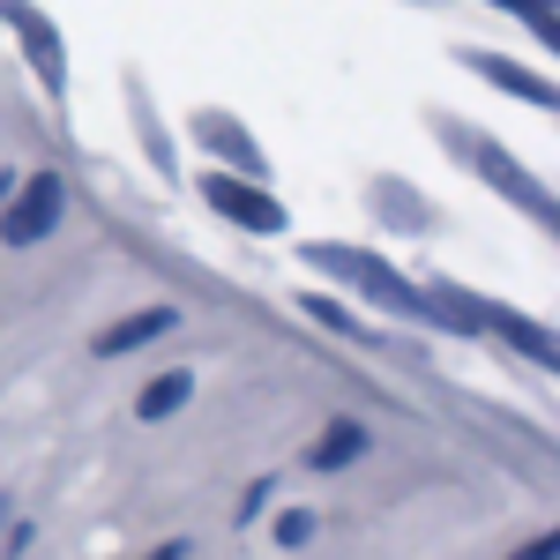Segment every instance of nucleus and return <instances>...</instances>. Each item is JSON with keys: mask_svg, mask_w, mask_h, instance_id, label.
Segmentation results:
<instances>
[{"mask_svg": "<svg viewBox=\"0 0 560 560\" xmlns=\"http://www.w3.org/2000/svg\"><path fill=\"white\" fill-rule=\"evenodd\" d=\"M306 261L314 269H337L345 284H359L374 306H388V314H419V292L388 269V261H374V255H351V247H306Z\"/></svg>", "mask_w": 560, "mask_h": 560, "instance_id": "obj_1", "label": "nucleus"}, {"mask_svg": "<svg viewBox=\"0 0 560 560\" xmlns=\"http://www.w3.org/2000/svg\"><path fill=\"white\" fill-rule=\"evenodd\" d=\"M52 217H60V179L52 173H38L15 202H8V217H0V240L8 247H31V240H45L52 232Z\"/></svg>", "mask_w": 560, "mask_h": 560, "instance_id": "obj_2", "label": "nucleus"}, {"mask_svg": "<svg viewBox=\"0 0 560 560\" xmlns=\"http://www.w3.org/2000/svg\"><path fill=\"white\" fill-rule=\"evenodd\" d=\"M202 195H210L217 217H232V224H247V232H277V224H284V210H277L261 187H247V179H232V173H210Z\"/></svg>", "mask_w": 560, "mask_h": 560, "instance_id": "obj_3", "label": "nucleus"}, {"mask_svg": "<svg viewBox=\"0 0 560 560\" xmlns=\"http://www.w3.org/2000/svg\"><path fill=\"white\" fill-rule=\"evenodd\" d=\"M456 142H464V135H456ZM464 150H471V158H478V173L493 179V187H509V195H516L523 210H538V224H553V202H546V195H538V187H530V179H523L516 165H509V158H501V150H493V142H486V135H471V142H464Z\"/></svg>", "mask_w": 560, "mask_h": 560, "instance_id": "obj_4", "label": "nucleus"}, {"mask_svg": "<svg viewBox=\"0 0 560 560\" xmlns=\"http://www.w3.org/2000/svg\"><path fill=\"white\" fill-rule=\"evenodd\" d=\"M173 329V306H150V314H128V322H113L105 337H97V351L105 359H120V351H142L150 337H165Z\"/></svg>", "mask_w": 560, "mask_h": 560, "instance_id": "obj_5", "label": "nucleus"}, {"mask_svg": "<svg viewBox=\"0 0 560 560\" xmlns=\"http://www.w3.org/2000/svg\"><path fill=\"white\" fill-rule=\"evenodd\" d=\"M419 314H433V322H448V329H486V306L464 300V292H448V284H433V292H419Z\"/></svg>", "mask_w": 560, "mask_h": 560, "instance_id": "obj_6", "label": "nucleus"}, {"mask_svg": "<svg viewBox=\"0 0 560 560\" xmlns=\"http://www.w3.org/2000/svg\"><path fill=\"white\" fill-rule=\"evenodd\" d=\"M359 448H366V433H359V427L345 419V427H329L322 441H314V448H306V464H314V471H345Z\"/></svg>", "mask_w": 560, "mask_h": 560, "instance_id": "obj_7", "label": "nucleus"}, {"mask_svg": "<svg viewBox=\"0 0 560 560\" xmlns=\"http://www.w3.org/2000/svg\"><path fill=\"white\" fill-rule=\"evenodd\" d=\"M471 68H478V75H493L501 90H516V97H530V105H553V83H538L530 68H509V60H486V52H478Z\"/></svg>", "mask_w": 560, "mask_h": 560, "instance_id": "obj_8", "label": "nucleus"}, {"mask_svg": "<svg viewBox=\"0 0 560 560\" xmlns=\"http://www.w3.org/2000/svg\"><path fill=\"white\" fill-rule=\"evenodd\" d=\"M195 128H202V142H217V150H232V158H240L247 173H261V150H255V142H247V135H240V128H232L224 113H202Z\"/></svg>", "mask_w": 560, "mask_h": 560, "instance_id": "obj_9", "label": "nucleus"}, {"mask_svg": "<svg viewBox=\"0 0 560 560\" xmlns=\"http://www.w3.org/2000/svg\"><path fill=\"white\" fill-rule=\"evenodd\" d=\"M486 329H501V337H516L538 366H553V337L546 329H530V322H516V314H501V306H486Z\"/></svg>", "mask_w": 560, "mask_h": 560, "instance_id": "obj_10", "label": "nucleus"}, {"mask_svg": "<svg viewBox=\"0 0 560 560\" xmlns=\"http://www.w3.org/2000/svg\"><path fill=\"white\" fill-rule=\"evenodd\" d=\"M15 23H23V38H31V60H38V75H45V83H60V38L45 31L31 8H15Z\"/></svg>", "mask_w": 560, "mask_h": 560, "instance_id": "obj_11", "label": "nucleus"}, {"mask_svg": "<svg viewBox=\"0 0 560 560\" xmlns=\"http://www.w3.org/2000/svg\"><path fill=\"white\" fill-rule=\"evenodd\" d=\"M187 388H195L187 374H158V382L142 388V404H135V411H142V419H173L179 404H187Z\"/></svg>", "mask_w": 560, "mask_h": 560, "instance_id": "obj_12", "label": "nucleus"}, {"mask_svg": "<svg viewBox=\"0 0 560 560\" xmlns=\"http://www.w3.org/2000/svg\"><path fill=\"white\" fill-rule=\"evenodd\" d=\"M501 8L530 15V23H538V38H553V0H501Z\"/></svg>", "mask_w": 560, "mask_h": 560, "instance_id": "obj_13", "label": "nucleus"}, {"mask_svg": "<svg viewBox=\"0 0 560 560\" xmlns=\"http://www.w3.org/2000/svg\"><path fill=\"white\" fill-rule=\"evenodd\" d=\"M306 530H314L306 509H284V516H277V538H284V546H306Z\"/></svg>", "mask_w": 560, "mask_h": 560, "instance_id": "obj_14", "label": "nucleus"}, {"mask_svg": "<svg viewBox=\"0 0 560 560\" xmlns=\"http://www.w3.org/2000/svg\"><path fill=\"white\" fill-rule=\"evenodd\" d=\"M306 314H314V322H329V329H345V337H351V314H345L337 300H306Z\"/></svg>", "mask_w": 560, "mask_h": 560, "instance_id": "obj_15", "label": "nucleus"}, {"mask_svg": "<svg viewBox=\"0 0 560 560\" xmlns=\"http://www.w3.org/2000/svg\"><path fill=\"white\" fill-rule=\"evenodd\" d=\"M516 560H553V538H538V546H530V553H516Z\"/></svg>", "mask_w": 560, "mask_h": 560, "instance_id": "obj_16", "label": "nucleus"}]
</instances>
